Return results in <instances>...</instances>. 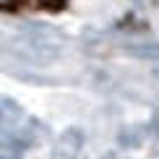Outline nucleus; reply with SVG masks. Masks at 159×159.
I'll list each match as a JSON object with an SVG mask.
<instances>
[{"label": "nucleus", "instance_id": "nucleus-5", "mask_svg": "<svg viewBox=\"0 0 159 159\" xmlns=\"http://www.w3.org/2000/svg\"><path fill=\"white\" fill-rule=\"evenodd\" d=\"M16 0H0V8H8V5H13Z\"/></svg>", "mask_w": 159, "mask_h": 159}, {"label": "nucleus", "instance_id": "nucleus-6", "mask_svg": "<svg viewBox=\"0 0 159 159\" xmlns=\"http://www.w3.org/2000/svg\"><path fill=\"white\" fill-rule=\"evenodd\" d=\"M154 76H157V81H159V68H157V70H154Z\"/></svg>", "mask_w": 159, "mask_h": 159}, {"label": "nucleus", "instance_id": "nucleus-7", "mask_svg": "<svg viewBox=\"0 0 159 159\" xmlns=\"http://www.w3.org/2000/svg\"><path fill=\"white\" fill-rule=\"evenodd\" d=\"M5 159H13V157H5Z\"/></svg>", "mask_w": 159, "mask_h": 159}, {"label": "nucleus", "instance_id": "nucleus-4", "mask_svg": "<svg viewBox=\"0 0 159 159\" xmlns=\"http://www.w3.org/2000/svg\"><path fill=\"white\" fill-rule=\"evenodd\" d=\"M141 141H143V133L136 130V128H128V130L120 133V143H123V146H138Z\"/></svg>", "mask_w": 159, "mask_h": 159}, {"label": "nucleus", "instance_id": "nucleus-2", "mask_svg": "<svg viewBox=\"0 0 159 159\" xmlns=\"http://www.w3.org/2000/svg\"><path fill=\"white\" fill-rule=\"evenodd\" d=\"M84 149V130L81 128H65L55 141L52 159H76Z\"/></svg>", "mask_w": 159, "mask_h": 159}, {"label": "nucleus", "instance_id": "nucleus-3", "mask_svg": "<svg viewBox=\"0 0 159 159\" xmlns=\"http://www.w3.org/2000/svg\"><path fill=\"white\" fill-rule=\"evenodd\" d=\"M123 52L138 60H154L159 63V42H128L123 44Z\"/></svg>", "mask_w": 159, "mask_h": 159}, {"label": "nucleus", "instance_id": "nucleus-1", "mask_svg": "<svg viewBox=\"0 0 159 159\" xmlns=\"http://www.w3.org/2000/svg\"><path fill=\"white\" fill-rule=\"evenodd\" d=\"M63 42H65V37L57 29H52V26L26 24V26H21V31L11 39V47H13V52H16L18 57H24V60L37 63V65H47L52 60H57Z\"/></svg>", "mask_w": 159, "mask_h": 159}]
</instances>
